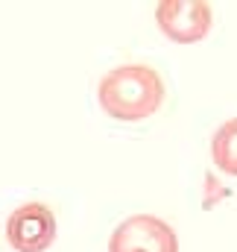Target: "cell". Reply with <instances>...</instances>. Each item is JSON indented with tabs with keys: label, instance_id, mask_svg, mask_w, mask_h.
I'll return each instance as SVG.
<instances>
[{
	"label": "cell",
	"instance_id": "7a4b0ae2",
	"mask_svg": "<svg viewBox=\"0 0 237 252\" xmlns=\"http://www.w3.org/2000/svg\"><path fill=\"white\" fill-rule=\"evenodd\" d=\"M109 252H178V241L164 220L152 214H132L112 232Z\"/></svg>",
	"mask_w": 237,
	"mask_h": 252
},
{
	"label": "cell",
	"instance_id": "3957f363",
	"mask_svg": "<svg viewBox=\"0 0 237 252\" xmlns=\"http://www.w3.org/2000/svg\"><path fill=\"white\" fill-rule=\"evenodd\" d=\"M6 241L15 252H44L56 241V217L44 202L18 205L6 220Z\"/></svg>",
	"mask_w": 237,
	"mask_h": 252
},
{
	"label": "cell",
	"instance_id": "277c9868",
	"mask_svg": "<svg viewBox=\"0 0 237 252\" xmlns=\"http://www.w3.org/2000/svg\"><path fill=\"white\" fill-rule=\"evenodd\" d=\"M211 6L205 0H161L155 21L161 32L176 44H196L211 30Z\"/></svg>",
	"mask_w": 237,
	"mask_h": 252
},
{
	"label": "cell",
	"instance_id": "6da1fadb",
	"mask_svg": "<svg viewBox=\"0 0 237 252\" xmlns=\"http://www.w3.org/2000/svg\"><path fill=\"white\" fill-rule=\"evenodd\" d=\"M97 100L115 121H144L164 103V82L149 64H120L100 79Z\"/></svg>",
	"mask_w": 237,
	"mask_h": 252
},
{
	"label": "cell",
	"instance_id": "5b68a950",
	"mask_svg": "<svg viewBox=\"0 0 237 252\" xmlns=\"http://www.w3.org/2000/svg\"><path fill=\"white\" fill-rule=\"evenodd\" d=\"M211 156H214L220 170L237 176V118L235 121H226L217 129V135L211 141Z\"/></svg>",
	"mask_w": 237,
	"mask_h": 252
}]
</instances>
